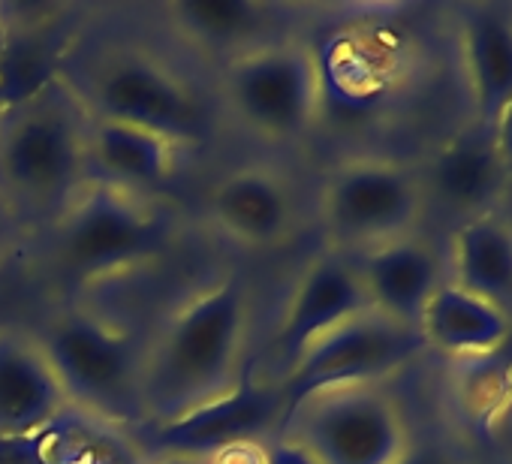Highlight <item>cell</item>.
<instances>
[{"instance_id": "obj_1", "label": "cell", "mask_w": 512, "mask_h": 464, "mask_svg": "<svg viewBox=\"0 0 512 464\" xmlns=\"http://www.w3.org/2000/svg\"><path fill=\"white\" fill-rule=\"evenodd\" d=\"M253 317L250 278L229 272L196 287L145 335V428L184 419L220 401L244 380L253 365Z\"/></svg>"}, {"instance_id": "obj_2", "label": "cell", "mask_w": 512, "mask_h": 464, "mask_svg": "<svg viewBox=\"0 0 512 464\" xmlns=\"http://www.w3.org/2000/svg\"><path fill=\"white\" fill-rule=\"evenodd\" d=\"M178 236V211L160 196L91 178L46 229L49 266L73 287H94L157 263Z\"/></svg>"}, {"instance_id": "obj_3", "label": "cell", "mask_w": 512, "mask_h": 464, "mask_svg": "<svg viewBox=\"0 0 512 464\" xmlns=\"http://www.w3.org/2000/svg\"><path fill=\"white\" fill-rule=\"evenodd\" d=\"M85 130L88 112L64 76L0 118V193L25 226L49 229L91 181Z\"/></svg>"}, {"instance_id": "obj_4", "label": "cell", "mask_w": 512, "mask_h": 464, "mask_svg": "<svg viewBox=\"0 0 512 464\" xmlns=\"http://www.w3.org/2000/svg\"><path fill=\"white\" fill-rule=\"evenodd\" d=\"M214 100L241 136L272 148L299 145L326 106L320 49L302 34L250 46L217 64Z\"/></svg>"}, {"instance_id": "obj_5", "label": "cell", "mask_w": 512, "mask_h": 464, "mask_svg": "<svg viewBox=\"0 0 512 464\" xmlns=\"http://www.w3.org/2000/svg\"><path fill=\"white\" fill-rule=\"evenodd\" d=\"M64 79L91 118L145 127L184 148L202 142L208 121L193 82L151 46H103L64 67Z\"/></svg>"}, {"instance_id": "obj_6", "label": "cell", "mask_w": 512, "mask_h": 464, "mask_svg": "<svg viewBox=\"0 0 512 464\" xmlns=\"http://www.w3.org/2000/svg\"><path fill=\"white\" fill-rule=\"evenodd\" d=\"M34 335L49 353L76 410L124 425L136 434L145 428V332H136L82 302H70Z\"/></svg>"}, {"instance_id": "obj_7", "label": "cell", "mask_w": 512, "mask_h": 464, "mask_svg": "<svg viewBox=\"0 0 512 464\" xmlns=\"http://www.w3.org/2000/svg\"><path fill=\"white\" fill-rule=\"evenodd\" d=\"M278 437L317 464H398L410 452L407 419L383 383L329 386L293 401Z\"/></svg>"}, {"instance_id": "obj_8", "label": "cell", "mask_w": 512, "mask_h": 464, "mask_svg": "<svg viewBox=\"0 0 512 464\" xmlns=\"http://www.w3.org/2000/svg\"><path fill=\"white\" fill-rule=\"evenodd\" d=\"M317 211L329 248L356 257L410 236L422 211V184L395 160H341L320 184Z\"/></svg>"}, {"instance_id": "obj_9", "label": "cell", "mask_w": 512, "mask_h": 464, "mask_svg": "<svg viewBox=\"0 0 512 464\" xmlns=\"http://www.w3.org/2000/svg\"><path fill=\"white\" fill-rule=\"evenodd\" d=\"M425 347L428 341L419 326L398 323L368 308L317 338L281 377L287 407L317 389L383 383Z\"/></svg>"}, {"instance_id": "obj_10", "label": "cell", "mask_w": 512, "mask_h": 464, "mask_svg": "<svg viewBox=\"0 0 512 464\" xmlns=\"http://www.w3.org/2000/svg\"><path fill=\"white\" fill-rule=\"evenodd\" d=\"M205 223L226 245L266 254L278 251L302 226L299 190L272 163H238L217 175L202 199Z\"/></svg>"}, {"instance_id": "obj_11", "label": "cell", "mask_w": 512, "mask_h": 464, "mask_svg": "<svg viewBox=\"0 0 512 464\" xmlns=\"http://www.w3.org/2000/svg\"><path fill=\"white\" fill-rule=\"evenodd\" d=\"M284 413L287 395L281 380L269 377L260 362H253L229 395L169 425L145 428L139 431V440L148 452L172 449L214 458L232 446L269 443L278 434Z\"/></svg>"}, {"instance_id": "obj_12", "label": "cell", "mask_w": 512, "mask_h": 464, "mask_svg": "<svg viewBox=\"0 0 512 464\" xmlns=\"http://www.w3.org/2000/svg\"><path fill=\"white\" fill-rule=\"evenodd\" d=\"M371 308V299L365 293V284L356 272L353 257L338 254L326 248L323 254H314L299 278L290 287V296L281 308L272 347H269V368H263L269 377L281 380L296 359L326 332L341 326L344 320L362 314Z\"/></svg>"}, {"instance_id": "obj_13", "label": "cell", "mask_w": 512, "mask_h": 464, "mask_svg": "<svg viewBox=\"0 0 512 464\" xmlns=\"http://www.w3.org/2000/svg\"><path fill=\"white\" fill-rule=\"evenodd\" d=\"M70 407L40 338L22 326H0V443L37 437Z\"/></svg>"}, {"instance_id": "obj_14", "label": "cell", "mask_w": 512, "mask_h": 464, "mask_svg": "<svg viewBox=\"0 0 512 464\" xmlns=\"http://www.w3.org/2000/svg\"><path fill=\"white\" fill-rule=\"evenodd\" d=\"M157 13L172 37L190 49L217 55L220 61L250 46L296 34L287 7L260 0H172L160 4Z\"/></svg>"}, {"instance_id": "obj_15", "label": "cell", "mask_w": 512, "mask_h": 464, "mask_svg": "<svg viewBox=\"0 0 512 464\" xmlns=\"http://www.w3.org/2000/svg\"><path fill=\"white\" fill-rule=\"evenodd\" d=\"M184 151V145L154 130L88 115L85 154L88 175L94 181H106L145 196H160V190L178 175Z\"/></svg>"}, {"instance_id": "obj_16", "label": "cell", "mask_w": 512, "mask_h": 464, "mask_svg": "<svg viewBox=\"0 0 512 464\" xmlns=\"http://www.w3.org/2000/svg\"><path fill=\"white\" fill-rule=\"evenodd\" d=\"M353 263L371 308L407 326H419L431 296L443 284L440 260L425 242L413 236L362 251L353 257Z\"/></svg>"}, {"instance_id": "obj_17", "label": "cell", "mask_w": 512, "mask_h": 464, "mask_svg": "<svg viewBox=\"0 0 512 464\" xmlns=\"http://www.w3.org/2000/svg\"><path fill=\"white\" fill-rule=\"evenodd\" d=\"M28 464H148L139 434L70 407L46 431L22 443Z\"/></svg>"}, {"instance_id": "obj_18", "label": "cell", "mask_w": 512, "mask_h": 464, "mask_svg": "<svg viewBox=\"0 0 512 464\" xmlns=\"http://www.w3.org/2000/svg\"><path fill=\"white\" fill-rule=\"evenodd\" d=\"M419 329L431 347L446 353H485L506 338L509 323L494 302L464 293L455 284H440L419 320Z\"/></svg>"}, {"instance_id": "obj_19", "label": "cell", "mask_w": 512, "mask_h": 464, "mask_svg": "<svg viewBox=\"0 0 512 464\" xmlns=\"http://www.w3.org/2000/svg\"><path fill=\"white\" fill-rule=\"evenodd\" d=\"M503 157L488 136H458L440 148L431 163V190L452 208L479 211L503 184Z\"/></svg>"}, {"instance_id": "obj_20", "label": "cell", "mask_w": 512, "mask_h": 464, "mask_svg": "<svg viewBox=\"0 0 512 464\" xmlns=\"http://www.w3.org/2000/svg\"><path fill=\"white\" fill-rule=\"evenodd\" d=\"M467 61L482 127L494 133L503 106L512 100V25L497 13H476L467 22Z\"/></svg>"}, {"instance_id": "obj_21", "label": "cell", "mask_w": 512, "mask_h": 464, "mask_svg": "<svg viewBox=\"0 0 512 464\" xmlns=\"http://www.w3.org/2000/svg\"><path fill=\"white\" fill-rule=\"evenodd\" d=\"M455 287L479 299H500L512 290V232L488 217L464 223L455 236Z\"/></svg>"}, {"instance_id": "obj_22", "label": "cell", "mask_w": 512, "mask_h": 464, "mask_svg": "<svg viewBox=\"0 0 512 464\" xmlns=\"http://www.w3.org/2000/svg\"><path fill=\"white\" fill-rule=\"evenodd\" d=\"M28 236V226L19 217V211L7 202V196L0 193V266H7L13 260V254L22 248Z\"/></svg>"}, {"instance_id": "obj_23", "label": "cell", "mask_w": 512, "mask_h": 464, "mask_svg": "<svg viewBox=\"0 0 512 464\" xmlns=\"http://www.w3.org/2000/svg\"><path fill=\"white\" fill-rule=\"evenodd\" d=\"M266 464H317V461L302 446H296L293 440L275 434L266 443Z\"/></svg>"}, {"instance_id": "obj_24", "label": "cell", "mask_w": 512, "mask_h": 464, "mask_svg": "<svg viewBox=\"0 0 512 464\" xmlns=\"http://www.w3.org/2000/svg\"><path fill=\"white\" fill-rule=\"evenodd\" d=\"M494 145H497L503 163L509 166L512 163V100L503 106V112H500V118L494 124Z\"/></svg>"}, {"instance_id": "obj_25", "label": "cell", "mask_w": 512, "mask_h": 464, "mask_svg": "<svg viewBox=\"0 0 512 464\" xmlns=\"http://www.w3.org/2000/svg\"><path fill=\"white\" fill-rule=\"evenodd\" d=\"M148 464H211V461L202 458V455H193V452L157 449V452H148Z\"/></svg>"}, {"instance_id": "obj_26", "label": "cell", "mask_w": 512, "mask_h": 464, "mask_svg": "<svg viewBox=\"0 0 512 464\" xmlns=\"http://www.w3.org/2000/svg\"><path fill=\"white\" fill-rule=\"evenodd\" d=\"M398 464H449V461L440 452H434V449H413L410 446V452Z\"/></svg>"}, {"instance_id": "obj_27", "label": "cell", "mask_w": 512, "mask_h": 464, "mask_svg": "<svg viewBox=\"0 0 512 464\" xmlns=\"http://www.w3.org/2000/svg\"><path fill=\"white\" fill-rule=\"evenodd\" d=\"M7 19H10L7 7H0V34H4V31H7Z\"/></svg>"}, {"instance_id": "obj_28", "label": "cell", "mask_w": 512, "mask_h": 464, "mask_svg": "<svg viewBox=\"0 0 512 464\" xmlns=\"http://www.w3.org/2000/svg\"><path fill=\"white\" fill-rule=\"evenodd\" d=\"M0 118H4V109H0Z\"/></svg>"}]
</instances>
